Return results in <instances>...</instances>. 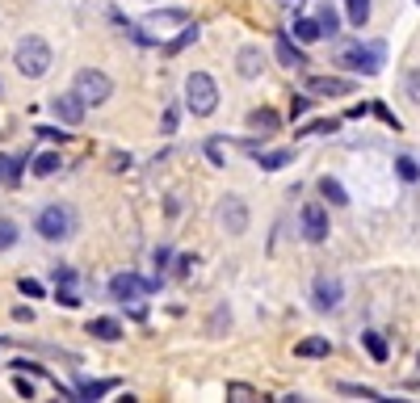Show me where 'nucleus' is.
Segmentation results:
<instances>
[{
  "instance_id": "nucleus-15",
  "label": "nucleus",
  "mask_w": 420,
  "mask_h": 403,
  "mask_svg": "<svg viewBox=\"0 0 420 403\" xmlns=\"http://www.w3.org/2000/svg\"><path fill=\"white\" fill-rule=\"evenodd\" d=\"M185 21H189V17H185L181 8H168V13H151V17L143 21V29H160V34H164L168 25H185Z\"/></svg>"
},
{
  "instance_id": "nucleus-27",
  "label": "nucleus",
  "mask_w": 420,
  "mask_h": 403,
  "mask_svg": "<svg viewBox=\"0 0 420 403\" xmlns=\"http://www.w3.org/2000/svg\"><path fill=\"white\" fill-rule=\"evenodd\" d=\"M337 391H341V395H353V399H374V403H383V395H379L374 387H358V383H341Z\"/></svg>"
},
{
  "instance_id": "nucleus-29",
  "label": "nucleus",
  "mask_w": 420,
  "mask_h": 403,
  "mask_svg": "<svg viewBox=\"0 0 420 403\" xmlns=\"http://www.w3.org/2000/svg\"><path fill=\"white\" fill-rule=\"evenodd\" d=\"M395 172H400L404 181H416V177H420V168H416V160H412V156H400V160H395Z\"/></svg>"
},
{
  "instance_id": "nucleus-18",
  "label": "nucleus",
  "mask_w": 420,
  "mask_h": 403,
  "mask_svg": "<svg viewBox=\"0 0 420 403\" xmlns=\"http://www.w3.org/2000/svg\"><path fill=\"white\" fill-rule=\"evenodd\" d=\"M320 193L328 198V206H345V202H349V193H345V185H341L337 177H324V181H320Z\"/></svg>"
},
{
  "instance_id": "nucleus-14",
  "label": "nucleus",
  "mask_w": 420,
  "mask_h": 403,
  "mask_svg": "<svg viewBox=\"0 0 420 403\" xmlns=\"http://www.w3.org/2000/svg\"><path fill=\"white\" fill-rule=\"evenodd\" d=\"M278 122H282V118H278L269 105H261V109H252V114H248V126H252L257 135H273V130H278Z\"/></svg>"
},
{
  "instance_id": "nucleus-26",
  "label": "nucleus",
  "mask_w": 420,
  "mask_h": 403,
  "mask_svg": "<svg viewBox=\"0 0 420 403\" xmlns=\"http://www.w3.org/2000/svg\"><path fill=\"white\" fill-rule=\"evenodd\" d=\"M345 13H349V21L362 29V25L370 21V0H345Z\"/></svg>"
},
{
  "instance_id": "nucleus-36",
  "label": "nucleus",
  "mask_w": 420,
  "mask_h": 403,
  "mask_svg": "<svg viewBox=\"0 0 420 403\" xmlns=\"http://www.w3.org/2000/svg\"><path fill=\"white\" fill-rule=\"evenodd\" d=\"M72 282H76V273H72L67 265H63V269L55 265V286H72Z\"/></svg>"
},
{
  "instance_id": "nucleus-43",
  "label": "nucleus",
  "mask_w": 420,
  "mask_h": 403,
  "mask_svg": "<svg viewBox=\"0 0 420 403\" xmlns=\"http://www.w3.org/2000/svg\"><path fill=\"white\" fill-rule=\"evenodd\" d=\"M416 4H420V0H416Z\"/></svg>"
},
{
  "instance_id": "nucleus-1",
  "label": "nucleus",
  "mask_w": 420,
  "mask_h": 403,
  "mask_svg": "<svg viewBox=\"0 0 420 403\" xmlns=\"http://www.w3.org/2000/svg\"><path fill=\"white\" fill-rule=\"evenodd\" d=\"M13 63H17V71H21L25 80H42V76L50 71L55 55H50V46H46L38 34H25V38L17 42V55H13Z\"/></svg>"
},
{
  "instance_id": "nucleus-2",
  "label": "nucleus",
  "mask_w": 420,
  "mask_h": 403,
  "mask_svg": "<svg viewBox=\"0 0 420 403\" xmlns=\"http://www.w3.org/2000/svg\"><path fill=\"white\" fill-rule=\"evenodd\" d=\"M383 59H387V46L383 42H349L337 50V63L349 67V71H362V76H379L383 71Z\"/></svg>"
},
{
  "instance_id": "nucleus-16",
  "label": "nucleus",
  "mask_w": 420,
  "mask_h": 403,
  "mask_svg": "<svg viewBox=\"0 0 420 403\" xmlns=\"http://www.w3.org/2000/svg\"><path fill=\"white\" fill-rule=\"evenodd\" d=\"M88 332H93L97 341H118V336H122V324L109 320V315H101V320H88Z\"/></svg>"
},
{
  "instance_id": "nucleus-12",
  "label": "nucleus",
  "mask_w": 420,
  "mask_h": 403,
  "mask_svg": "<svg viewBox=\"0 0 420 403\" xmlns=\"http://www.w3.org/2000/svg\"><path fill=\"white\" fill-rule=\"evenodd\" d=\"M316 307L320 311H332V307H341V282L337 278H316Z\"/></svg>"
},
{
  "instance_id": "nucleus-3",
  "label": "nucleus",
  "mask_w": 420,
  "mask_h": 403,
  "mask_svg": "<svg viewBox=\"0 0 420 403\" xmlns=\"http://www.w3.org/2000/svg\"><path fill=\"white\" fill-rule=\"evenodd\" d=\"M185 109L194 118H210L219 109V84L206 71H189V80H185Z\"/></svg>"
},
{
  "instance_id": "nucleus-11",
  "label": "nucleus",
  "mask_w": 420,
  "mask_h": 403,
  "mask_svg": "<svg viewBox=\"0 0 420 403\" xmlns=\"http://www.w3.org/2000/svg\"><path fill=\"white\" fill-rule=\"evenodd\" d=\"M273 50H278V63L282 67H290V71H299V67H307V55L294 46V38L290 34H278V42H273Z\"/></svg>"
},
{
  "instance_id": "nucleus-17",
  "label": "nucleus",
  "mask_w": 420,
  "mask_h": 403,
  "mask_svg": "<svg viewBox=\"0 0 420 403\" xmlns=\"http://www.w3.org/2000/svg\"><path fill=\"white\" fill-rule=\"evenodd\" d=\"M328 353H332V345L324 336H307V341L294 345V357H328Z\"/></svg>"
},
{
  "instance_id": "nucleus-38",
  "label": "nucleus",
  "mask_w": 420,
  "mask_h": 403,
  "mask_svg": "<svg viewBox=\"0 0 420 403\" xmlns=\"http://www.w3.org/2000/svg\"><path fill=\"white\" fill-rule=\"evenodd\" d=\"M13 387H17V395H21V399H34V387H29L25 378H13Z\"/></svg>"
},
{
  "instance_id": "nucleus-24",
  "label": "nucleus",
  "mask_w": 420,
  "mask_h": 403,
  "mask_svg": "<svg viewBox=\"0 0 420 403\" xmlns=\"http://www.w3.org/2000/svg\"><path fill=\"white\" fill-rule=\"evenodd\" d=\"M59 164H63V160H59L55 151H42V156L34 160V177H55V172H59Z\"/></svg>"
},
{
  "instance_id": "nucleus-10",
  "label": "nucleus",
  "mask_w": 420,
  "mask_h": 403,
  "mask_svg": "<svg viewBox=\"0 0 420 403\" xmlns=\"http://www.w3.org/2000/svg\"><path fill=\"white\" fill-rule=\"evenodd\" d=\"M307 93H316V97H349V93H353V80H341V76H307Z\"/></svg>"
},
{
  "instance_id": "nucleus-37",
  "label": "nucleus",
  "mask_w": 420,
  "mask_h": 403,
  "mask_svg": "<svg viewBox=\"0 0 420 403\" xmlns=\"http://www.w3.org/2000/svg\"><path fill=\"white\" fill-rule=\"evenodd\" d=\"M374 114H379V118H383V122H387V126H395V130H400V118H395V114H391V109H387V105H374Z\"/></svg>"
},
{
  "instance_id": "nucleus-5",
  "label": "nucleus",
  "mask_w": 420,
  "mask_h": 403,
  "mask_svg": "<svg viewBox=\"0 0 420 403\" xmlns=\"http://www.w3.org/2000/svg\"><path fill=\"white\" fill-rule=\"evenodd\" d=\"M72 93H76L84 105H105V101H109V93H114V84H109V76H105V71H97V67H84V71H76V84H72Z\"/></svg>"
},
{
  "instance_id": "nucleus-41",
  "label": "nucleus",
  "mask_w": 420,
  "mask_h": 403,
  "mask_svg": "<svg viewBox=\"0 0 420 403\" xmlns=\"http://www.w3.org/2000/svg\"><path fill=\"white\" fill-rule=\"evenodd\" d=\"M206 156H210L215 164H223V147H219V143H210V147H206Z\"/></svg>"
},
{
  "instance_id": "nucleus-20",
  "label": "nucleus",
  "mask_w": 420,
  "mask_h": 403,
  "mask_svg": "<svg viewBox=\"0 0 420 403\" xmlns=\"http://www.w3.org/2000/svg\"><path fill=\"white\" fill-rule=\"evenodd\" d=\"M290 160H294V151H261V156H257V164H261L265 172H278V168H286Z\"/></svg>"
},
{
  "instance_id": "nucleus-40",
  "label": "nucleus",
  "mask_w": 420,
  "mask_h": 403,
  "mask_svg": "<svg viewBox=\"0 0 420 403\" xmlns=\"http://www.w3.org/2000/svg\"><path fill=\"white\" fill-rule=\"evenodd\" d=\"M38 130H42V135H46V139H59V143H63V139H67V130H55V126H38Z\"/></svg>"
},
{
  "instance_id": "nucleus-32",
  "label": "nucleus",
  "mask_w": 420,
  "mask_h": 403,
  "mask_svg": "<svg viewBox=\"0 0 420 403\" xmlns=\"http://www.w3.org/2000/svg\"><path fill=\"white\" fill-rule=\"evenodd\" d=\"M17 244V227L8 219H0V248H13Z\"/></svg>"
},
{
  "instance_id": "nucleus-13",
  "label": "nucleus",
  "mask_w": 420,
  "mask_h": 403,
  "mask_svg": "<svg viewBox=\"0 0 420 403\" xmlns=\"http://www.w3.org/2000/svg\"><path fill=\"white\" fill-rule=\"evenodd\" d=\"M261 63H265V59H261V50H257V46H244V50H240V59H236V71H240L244 80H252V76H261Z\"/></svg>"
},
{
  "instance_id": "nucleus-22",
  "label": "nucleus",
  "mask_w": 420,
  "mask_h": 403,
  "mask_svg": "<svg viewBox=\"0 0 420 403\" xmlns=\"http://www.w3.org/2000/svg\"><path fill=\"white\" fill-rule=\"evenodd\" d=\"M316 21H320V34H328V38H332V34H337V29H341V13H337V8H332V4H324V8H320V17H316Z\"/></svg>"
},
{
  "instance_id": "nucleus-23",
  "label": "nucleus",
  "mask_w": 420,
  "mask_h": 403,
  "mask_svg": "<svg viewBox=\"0 0 420 403\" xmlns=\"http://www.w3.org/2000/svg\"><path fill=\"white\" fill-rule=\"evenodd\" d=\"M189 42H198V25H189V21H185V29H181V34H177L168 46H164V55H177V50H185Z\"/></svg>"
},
{
  "instance_id": "nucleus-21",
  "label": "nucleus",
  "mask_w": 420,
  "mask_h": 403,
  "mask_svg": "<svg viewBox=\"0 0 420 403\" xmlns=\"http://www.w3.org/2000/svg\"><path fill=\"white\" fill-rule=\"evenodd\" d=\"M362 345H366V353H370L374 362H387V353H391V349H387V341H383L379 332H362Z\"/></svg>"
},
{
  "instance_id": "nucleus-34",
  "label": "nucleus",
  "mask_w": 420,
  "mask_h": 403,
  "mask_svg": "<svg viewBox=\"0 0 420 403\" xmlns=\"http://www.w3.org/2000/svg\"><path fill=\"white\" fill-rule=\"evenodd\" d=\"M311 109V97H290V118H303Z\"/></svg>"
},
{
  "instance_id": "nucleus-31",
  "label": "nucleus",
  "mask_w": 420,
  "mask_h": 403,
  "mask_svg": "<svg viewBox=\"0 0 420 403\" xmlns=\"http://www.w3.org/2000/svg\"><path fill=\"white\" fill-rule=\"evenodd\" d=\"M227 395H231V399H257V391H252L248 383H227Z\"/></svg>"
},
{
  "instance_id": "nucleus-30",
  "label": "nucleus",
  "mask_w": 420,
  "mask_h": 403,
  "mask_svg": "<svg viewBox=\"0 0 420 403\" xmlns=\"http://www.w3.org/2000/svg\"><path fill=\"white\" fill-rule=\"evenodd\" d=\"M404 88H408V101H416V105H420V67H408Z\"/></svg>"
},
{
  "instance_id": "nucleus-35",
  "label": "nucleus",
  "mask_w": 420,
  "mask_h": 403,
  "mask_svg": "<svg viewBox=\"0 0 420 403\" xmlns=\"http://www.w3.org/2000/svg\"><path fill=\"white\" fill-rule=\"evenodd\" d=\"M55 303H63V307H80V294L63 286V290H55Z\"/></svg>"
},
{
  "instance_id": "nucleus-6",
  "label": "nucleus",
  "mask_w": 420,
  "mask_h": 403,
  "mask_svg": "<svg viewBox=\"0 0 420 403\" xmlns=\"http://www.w3.org/2000/svg\"><path fill=\"white\" fill-rule=\"evenodd\" d=\"M219 223H223L231 235H244V231H248V206H244V198L227 193V198L219 202Z\"/></svg>"
},
{
  "instance_id": "nucleus-33",
  "label": "nucleus",
  "mask_w": 420,
  "mask_h": 403,
  "mask_svg": "<svg viewBox=\"0 0 420 403\" xmlns=\"http://www.w3.org/2000/svg\"><path fill=\"white\" fill-rule=\"evenodd\" d=\"M17 286H21V294H25V299H42V282H34V278H21Z\"/></svg>"
},
{
  "instance_id": "nucleus-8",
  "label": "nucleus",
  "mask_w": 420,
  "mask_h": 403,
  "mask_svg": "<svg viewBox=\"0 0 420 403\" xmlns=\"http://www.w3.org/2000/svg\"><path fill=\"white\" fill-rule=\"evenodd\" d=\"M151 290H156V282H143V278H135V273L109 278V294H114L118 303H135V299H143V294H151Z\"/></svg>"
},
{
  "instance_id": "nucleus-9",
  "label": "nucleus",
  "mask_w": 420,
  "mask_h": 403,
  "mask_svg": "<svg viewBox=\"0 0 420 403\" xmlns=\"http://www.w3.org/2000/svg\"><path fill=\"white\" fill-rule=\"evenodd\" d=\"M84 109H88V105H84L76 93H55V97H50V114H55L63 126H80V122H84Z\"/></svg>"
},
{
  "instance_id": "nucleus-28",
  "label": "nucleus",
  "mask_w": 420,
  "mask_h": 403,
  "mask_svg": "<svg viewBox=\"0 0 420 403\" xmlns=\"http://www.w3.org/2000/svg\"><path fill=\"white\" fill-rule=\"evenodd\" d=\"M17 177H21V160L0 156V181H17Z\"/></svg>"
},
{
  "instance_id": "nucleus-42",
  "label": "nucleus",
  "mask_w": 420,
  "mask_h": 403,
  "mask_svg": "<svg viewBox=\"0 0 420 403\" xmlns=\"http://www.w3.org/2000/svg\"><path fill=\"white\" fill-rule=\"evenodd\" d=\"M278 4H282V8H303L307 0H278Z\"/></svg>"
},
{
  "instance_id": "nucleus-25",
  "label": "nucleus",
  "mask_w": 420,
  "mask_h": 403,
  "mask_svg": "<svg viewBox=\"0 0 420 403\" xmlns=\"http://www.w3.org/2000/svg\"><path fill=\"white\" fill-rule=\"evenodd\" d=\"M118 387V378H105V383H84L80 391H76V399H101L105 391H114Z\"/></svg>"
},
{
  "instance_id": "nucleus-39",
  "label": "nucleus",
  "mask_w": 420,
  "mask_h": 403,
  "mask_svg": "<svg viewBox=\"0 0 420 403\" xmlns=\"http://www.w3.org/2000/svg\"><path fill=\"white\" fill-rule=\"evenodd\" d=\"M13 320H17V324H29V320H34V311H29V307H13Z\"/></svg>"
},
{
  "instance_id": "nucleus-7",
  "label": "nucleus",
  "mask_w": 420,
  "mask_h": 403,
  "mask_svg": "<svg viewBox=\"0 0 420 403\" xmlns=\"http://www.w3.org/2000/svg\"><path fill=\"white\" fill-rule=\"evenodd\" d=\"M303 240L307 244H324L328 240V206H320V202L303 206Z\"/></svg>"
},
{
  "instance_id": "nucleus-19",
  "label": "nucleus",
  "mask_w": 420,
  "mask_h": 403,
  "mask_svg": "<svg viewBox=\"0 0 420 403\" xmlns=\"http://www.w3.org/2000/svg\"><path fill=\"white\" fill-rule=\"evenodd\" d=\"M290 38H294V42H316V38H320V21L299 17V21H294V29H290Z\"/></svg>"
},
{
  "instance_id": "nucleus-4",
  "label": "nucleus",
  "mask_w": 420,
  "mask_h": 403,
  "mask_svg": "<svg viewBox=\"0 0 420 403\" xmlns=\"http://www.w3.org/2000/svg\"><path fill=\"white\" fill-rule=\"evenodd\" d=\"M34 231L42 235V240H50V244H59V240H67L72 231H76V214L67 210V206H42L38 210V219H34Z\"/></svg>"
}]
</instances>
